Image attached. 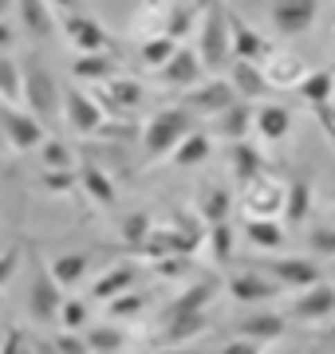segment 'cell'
I'll return each instance as SVG.
<instances>
[{"label":"cell","mask_w":335,"mask_h":354,"mask_svg":"<svg viewBox=\"0 0 335 354\" xmlns=\"http://www.w3.org/2000/svg\"><path fill=\"white\" fill-rule=\"evenodd\" d=\"M64 36L71 39V48L79 55H91V51H111V36H107V28L95 20V16H83V12H67L64 16Z\"/></svg>","instance_id":"obj_14"},{"label":"cell","mask_w":335,"mask_h":354,"mask_svg":"<svg viewBox=\"0 0 335 354\" xmlns=\"http://www.w3.org/2000/svg\"><path fill=\"white\" fill-rule=\"evenodd\" d=\"M154 354H197L194 346H166V351H154Z\"/></svg>","instance_id":"obj_54"},{"label":"cell","mask_w":335,"mask_h":354,"mask_svg":"<svg viewBox=\"0 0 335 354\" xmlns=\"http://www.w3.org/2000/svg\"><path fill=\"white\" fill-rule=\"evenodd\" d=\"M154 268L162 279H181V276H190V272H197L194 256H162V260H154Z\"/></svg>","instance_id":"obj_44"},{"label":"cell","mask_w":335,"mask_h":354,"mask_svg":"<svg viewBox=\"0 0 335 354\" xmlns=\"http://www.w3.org/2000/svg\"><path fill=\"white\" fill-rule=\"evenodd\" d=\"M0 354H36V339L24 335V327H8L4 330V339H0Z\"/></svg>","instance_id":"obj_43"},{"label":"cell","mask_w":335,"mask_h":354,"mask_svg":"<svg viewBox=\"0 0 335 354\" xmlns=\"http://www.w3.org/2000/svg\"><path fill=\"white\" fill-rule=\"evenodd\" d=\"M20 64H16L12 55H0V102H8V106H20Z\"/></svg>","instance_id":"obj_38"},{"label":"cell","mask_w":335,"mask_h":354,"mask_svg":"<svg viewBox=\"0 0 335 354\" xmlns=\"http://www.w3.org/2000/svg\"><path fill=\"white\" fill-rule=\"evenodd\" d=\"M253 130H257L260 142L276 146L292 134V111L280 102H260V106H253Z\"/></svg>","instance_id":"obj_17"},{"label":"cell","mask_w":335,"mask_h":354,"mask_svg":"<svg viewBox=\"0 0 335 354\" xmlns=\"http://www.w3.org/2000/svg\"><path fill=\"white\" fill-rule=\"evenodd\" d=\"M39 185L48 193H71L79 185V177H75V169H44Z\"/></svg>","instance_id":"obj_46"},{"label":"cell","mask_w":335,"mask_h":354,"mask_svg":"<svg viewBox=\"0 0 335 354\" xmlns=\"http://www.w3.org/2000/svg\"><path fill=\"white\" fill-rule=\"evenodd\" d=\"M225 20H229V48H233V59H241V64H264L272 55V44L264 36H260L257 28H248L245 20L237 12H229L225 8Z\"/></svg>","instance_id":"obj_12"},{"label":"cell","mask_w":335,"mask_h":354,"mask_svg":"<svg viewBox=\"0 0 335 354\" xmlns=\"http://www.w3.org/2000/svg\"><path fill=\"white\" fill-rule=\"evenodd\" d=\"M39 158H44V169H71V146L60 138H44L39 142Z\"/></svg>","instance_id":"obj_41"},{"label":"cell","mask_w":335,"mask_h":354,"mask_svg":"<svg viewBox=\"0 0 335 354\" xmlns=\"http://www.w3.org/2000/svg\"><path fill=\"white\" fill-rule=\"evenodd\" d=\"M264 276H272L280 288H296V291H304V288H316L323 279V272L311 260H304V256H280V260H264V264H257Z\"/></svg>","instance_id":"obj_13"},{"label":"cell","mask_w":335,"mask_h":354,"mask_svg":"<svg viewBox=\"0 0 335 354\" xmlns=\"http://www.w3.org/2000/svg\"><path fill=\"white\" fill-rule=\"evenodd\" d=\"M248 130H253V102L237 99L233 106L213 118V138H225V142H245Z\"/></svg>","instance_id":"obj_20"},{"label":"cell","mask_w":335,"mask_h":354,"mask_svg":"<svg viewBox=\"0 0 335 354\" xmlns=\"http://www.w3.org/2000/svg\"><path fill=\"white\" fill-rule=\"evenodd\" d=\"M229 83L237 91V99L245 102H257V99H269L272 87L264 83V71L257 64H241V59H233L229 64Z\"/></svg>","instance_id":"obj_22"},{"label":"cell","mask_w":335,"mask_h":354,"mask_svg":"<svg viewBox=\"0 0 335 354\" xmlns=\"http://www.w3.org/2000/svg\"><path fill=\"white\" fill-rule=\"evenodd\" d=\"M20 102L28 106V114H36L44 127H52L60 122V83H55L52 67L44 64L39 55H28L24 64H20Z\"/></svg>","instance_id":"obj_2"},{"label":"cell","mask_w":335,"mask_h":354,"mask_svg":"<svg viewBox=\"0 0 335 354\" xmlns=\"http://www.w3.org/2000/svg\"><path fill=\"white\" fill-rule=\"evenodd\" d=\"M221 354H260V342L253 339H229L221 346Z\"/></svg>","instance_id":"obj_50"},{"label":"cell","mask_w":335,"mask_h":354,"mask_svg":"<svg viewBox=\"0 0 335 354\" xmlns=\"http://www.w3.org/2000/svg\"><path fill=\"white\" fill-rule=\"evenodd\" d=\"M288 315L300 319V323H320V319L335 315V288L323 283V279L316 283V288H304V295L288 307Z\"/></svg>","instance_id":"obj_19"},{"label":"cell","mask_w":335,"mask_h":354,"mask_svg":"<svg viewBox=\"0 0 335 354\" xmlns=\"http://www.w3.org/2000/svg\"><path fill=\"white\" fill-rule=\"evenodd\" d=\"M12 8V0H0V20H4V12Z\"/></svg>","instance_id":"obj_56"},{"label":"cell","mask_w":335,"mask_h":354,"mask_svg":"<svg viewBox=\"0 0 335 354\" xmlns=\"http://www.w3.org/2000/svg\"><path fill=\"white\" fill-rule=\"evenodd\" d=\"M55 354H87V342H83V330H64L52 339Z\"/></svg>","instance_id":"obj_49"},{"label":"cell","mask_w":335,"mask_h":354,"mask_svg":"<svg viewBox=\"0 0 335 354\" xmlns=\"http://www.w3.org/2000/svg\"><path fill=\"white\" fill-rule=\"evenodd\" d=\"M20 260H24V248L20 244H8L4 252H0V291L12 283V276L20 272Z\"/></svg>","instance_id":"obj_47"},{"label":"cell","mask_w":335,"mask_h":354,"mask_svg":"<svg viewBox=\"0 0 335 354\" xmlns=\"http://www.w3.org/2000/svg\"><path fill=\"white\" fill-rule=\"evenodd\" d=\"M280 216H284V225H288V228H300L311 216V185L304 181V177H296V181H288V185H284V209H280Z\"/></svg>","instance_id":"obj_23"},{"label":"cell","mask_w":335,"mask_h":354,"mask_svg":"<svg viewBox=\"0 0 335 354\" xmlns=\"http://www.w3.org/2000/svg\"><path fill=\"white\" fill-rule=\"evenodd\" d=\"M260 71H264V83L272 91H296L300 79L308 75L311 67L304 64V55H296V51H272L269 59L260 64Z\"/></svg>","instance_id":"obj_15"},{"label":"cell","mask_w":335,"mask_h":354,"mask_svg":"<svg viewBox=\"0 0 335 354\" xmlns=\"http://www.w3.org/2000/svg\"><path fill=\"white\" fill-rule=\"evenodd\" d=\"M32 260V283H28V319L36 327H52L55 315H60V304H64V288L52 279L48 264L39 260V252H28Z\"/></svg>","instance_id":"obj_4"},{"label":"cell","mask_w":335,"mask_h":354,"mask_svg":"<svg viewBox=\"0 0 335 354\" xmlns=\"http://www.w3.org/2000/svg\"><path fill=\"white\" fill-rule=\"evenodd\" d=\"M233 213V193L225 185H201L197 193V216L206 225H217V221H229Z\"/></svg>","instance_id":"obj_29"},{"label":"cell","mask_w":335,"mask_h":354,"mask_svg":"<svg viewBox=\"0 0 335 354\" xmlns=\"http://www.w3.org/2000/svg\"><path fill=\"white\" fill-rule=\"evenodd\" d=\"M71 75L79 83H107V79L123 75V64H118L115 51H91V55H79L71 64Z\"/></svg>","instance_id":"obj_21"},{"label":"cell","mask_w":335,"mask_h":354,"mask_svg":"<svg viewBox=\"0 0 335 354\" xmlns=\"http://www.w3.org/2000/svg\"><path fill=\"white\" fill-rule=\"evenodd\" d=\"M316 16H320V0H272L269 4L272 28H276L280 36H288V39L311 32Z\"/></svg>","instance_id":"obj_9"},{"label":"cell","mask_w":335,"mask_h":354,"mask_svg":"<svg viewBox=\"0 0 335 354\" xmlns=\"http://www.w3.org/2000/svg\"><path fill=\"white\" fill-rule=\"evenodd\" d=\"M284 354H292V351H284Z\"/></svg>","instance_id":"obj_60"},{"label":"cell","mask_w":335,"mask_h":354,"mask_svg":"<svg viewBox=\"0 0 335 354\" xmlns=\"http://www.w3.org/2000/svg\"><path fill=\"white\" fill-rule=\"evenodd\" d=\"M332 75H335V71H332Z\"/></svg>","instance_id":"obj_61"},{"label":"cell","mask_w":335,"mask_h":354,"mask_svg":"<svg viewBox=\"0 0 335 354\" xmlns=\"http://www.w3.org/2000/svg\"><path fill=\"white\" fill-rule=\"evenodd\" d=\"M12 44H16V28L8 24V20H0V55L12 48Z\"/></svg>","instance_id":"obj_51"},{"label":"cell","mask_w":335,"mask_h":354,"mask_svg":"<svg viewBox=\"0 0 335 354\" xmlns=\"http://www.w3.org/2000/svg\"><path fill=\"white\" fill-rule=\"evenodd\" d=\"M48 4H52V8H64V12H75L79 0H48Z\"/></svg>","instance_id":"obj_52"},{"label":"cell","mask_w":335,"mask_h":354,"mask_svg":"<svg viewBox=\"0 0 335 354\" xmlns=\"http://www.w3.org/2000/svg\"><path fill=\"white\" fill-rule=\"evenodd\" d=\"M197 59L209 75H221L233 64V48H229V20L221 4H209L201 12V36H197Z\"/></svg>","instance_id":"obj_3"},{"label":"cell","mask_w":335,"mask_h":354,"mask_svg":"<svg viewBox=\"0 0 335 354\" xmlns=\"http://www.w3.org/2000/svg\"><path fill=\"white\" fill-rule=\"evenodd\" d=\"M332 272H335V260H332Z\"/></svg>","instance_id":"obj_59"},{"label":"cell","mask_w":335,"mask_h":354,"mask_svg":"<svg viewBox=\"0 0 335 354\" xmlns=\"http://www.w3.org/2000/svg\"><path fill=\"white\" fill-rule=\"evenodd\" d=\"M20 8V24L32 39H52L55 32V20H52V4L48 0H16Z\"/></svg>","instance_id":"obj_26"},{"label":"cell","mask_w":335,"mask_h":354,"mask_svg":"<svg viewBox=\"0 0 335 354\" xmlns=\"http://www.w3.org/2000/svg\"><path fill=\"white\" fill-rule=\"evenodd\" d=\"M296 95L304 102H311V106H323V102H332V95H335V75L332 71H308V75L300 79Z\"/></svg>","instance_id":"obj_35"},{"label":"cell","mask_w":335,"mask_h":354,"mask_svg":"<svg viewBox=\"0 0 335 354\" xmlns=\"http://www.w3.org/2000/svg\"><path fill=\"white\" fill-rule=\"evenodd\" d=\"M55 323L64 330H83L91 323V307L87 299H64L60 304V315H55Z\"/></svg>","instance_id":"obj_40"},{"label":"cell","mask_w":335,"mask_h":354,"mask_svg":"<svg viewBox=\"0 0 335 354\" xmlns=\"http://www.w3.org/2000/svg\"><path fill=\"white\" fill-rule=\"evenodd\" d=\"M229 165H233V177L245 185V181H253V177H264L269 174V162H264V153L257 150V146H248L245 142H233L229 146Z\"/></svg>","instance_id":"obj_24"},{"label":"cell","mask_w":335,"mask_h":354,"mask_svg":"<svg viewBox=\"0 0 335 354\" xmlns=\"http://www.w3.org/2000/svg\"><path fill=\"white\" fill-rule=\"evenodd\" d=\"M83 342H87V354H118L127 346V330L118 327H83Z\"/></svg>","instance_id":"obj_36"},{"label":"cell","mask_w":335,"mask_h":354,"mask_svg":"<svg viewBox=\"0 0 335 354\" xmlns=\"http://www.w3.org/2000/svg\"><path fill=\"white\" fill-rule=\"evenodd\" d=\"M64 118H67V127L75 130V134H83V138L99 134L107 122V114L99 111V102L91 99V91L75 87V83L64 91Z\"/></svg>","instance_id":"obj_10"},{"label":"cell","mask_w":335,"mask_h":354,"mask_svg":"<svg viewBox=\"0 0 335 354\" xmlns=\"http://www.w3.org/2000/svg\"><path fill=\"white\" fill-rule=\"evenodd\" d=\"M91 260H95L91 252H67V256H55L48 264V272H52V279L60 288H75L79 279L91 272Z\"/></svg>","instance_id":"obj_30"},{"label":"cell","mask_w":335,"mask_h":354,"mask_svg":"<svg viewBox=\"0 0 335 354\" xmlns=\"http://www.w3.org/2000/svg\"><path fill=\"white\" fill-rule=\"evenodd\" d=\"M0 134H4V142H8V150L28 153V150H39V142L48 138V127L39 122L36 114H28L24 106L0 102Z\"/></svg>","instance_id":"obj_6"},{"label":"cell","mask_w":335,"mask_h":354,"mask_svg":"<svg viewBox=\"0 0 335 354\" xmlns=\"http://www.w3.org/2000/svg\"><path fill=\"white\" fill-rule=\"evenodd\" d=\"M91 99L99 102V111L107 118H127V114H134L146 102V87H142L138 79L115 75V79H107V83H91Z\"/></svg>","instance_id":"obj_5"},{"label":"cell","mask_w":335,"mask_h":354,"mask_svg":"<svg viewBox=\"0 0 335 354\" xmlns=\"http://www.w3.org/2000/svg\"><path fill=\"white\" fill-rule=\"evenodd\" d=\"M36 354H55L52 339H36Z\"/></svg>","instance_id":"obj_53"},{"label":"cell","mask_w":335,"mask_h":354,"mask_svg":"<svg viewBox=\"0 0 335 354\" xmlns=\"http://www.w3.org/2000/svg\"><path fill=\"white\" fill-rule=\"evenodd\" d=\"M142 307H146V295L130 288V291H123V295H115V299H107V315L111 319H134Z\"/></svg>","instance_id":"obj_42"},{"label":"cell","mask_w":335,"mask_h":354,"mask_svg":"<svg viewBox=\"0 0 335 354\" xmlns=\"http://www.w3.org/2000/svg\"><path fill=\"white\" fill-rule=\"evenodd\" d=\"M134 283H138V264H115V268H107L103 276L95 279V288H91V295H95V299H115V295H123V291H130L134 288Z\"/></svg>","instance_id":"obj_25"},{"label":"cell","mask_w":335,"mask_h":354,"mask_svg":"<svg viewBox=\"0 0 335 354\" xmlns=\"http://www.w3.org/2000/svg\"><path fill=\"white\" fill-rule=\"evenodd\" d=\"M79 189L87 193L95 205H103V209H111V205L118 201V193H115V181L99 169V165H87V169H79Z\"/></svg>","instance_id":"obj_32"},{"label":"cell","mask_w":335,"mask_h":354,"mask_svg":"<svg viewBox=\"0 0 335 354\" xmlns=\"http://www.w3.org/2000/svg\"><path fill=\"white\" fill-rule=\"evenodd\" d=\"M213 295H217V283H213V279H197L194 288H185L181 295H174V299L158 311V323H170V319H181V315H197V311L209 307Z\"/></svg>","instance_id":"obj_18"},{"label":"cell","mask_w":335,"mask_h":354,"mask_svg":"<svg viewBox=\"0 0 335 354\" xmlns=\"http://www.w3.org/2000/svg\"><path fill=\"white\" fill-rule=\"evenodd\" d=\"M241 209H245L248 221H280L284 209V185L276 177H253L241 185Z\"/></svg>","instance_id":"obj_7"},{"label":"cell","mask_w":335,"mask_h":354,"mask_svg":"<svg viewBox=\"0 0 335 354\" xmlns=\"http://www.w3.org/2000/svg\"><path fill=\"white\" fill-rule=\"evenodd\" d=\"M158 4H162V0H142V8H146V12H150V8H158Z\"/></svg>","instance_id":"obj_57"},{"label":"cell","mask_w":335,"mask_h":354,"mask_svg":"<svg viewBox=\"0 0 335 354\" xmlns=\"http://www.w3.org/2000/svg\"><path fill=\"white\" fill-rule=\"evenodd\" d=\"M190 130H197V114H190L185 106H162V111H154L146 118V127H142L146 162H166Z\"/></svg>","instance_id":"obj_1"},{"label":"cell","mask_w":335,"mask_h":354,"mask_svg":"<svg viewBox=\"0 0 335 354\" xmlns=\"http://www.w3.org/2000/svg\"><path fill=\"white\" fill-rule=\"evenodd\" d=\"M209 153H213V134H206V130H190V134L178 142V150L170 153V162L190 169V165H201Z\"/></svg>","instance_id":"obj_31"},{"label":"cell","mask_w":335,"mask_h":354,"mask_svg":"<svg viewBox=\"0 0 335 354\" xmlns=\"http://www.w3.org/2000/svg\"><path fill=\"white\" fill-rule=\"evenodd\" d=\"M174 51H178V44H174L170 36H162V32H154V36H146L138 44V64L150 67V71H158V67L174 55Z\"/></svg>","instance_id":"obj_37"},{"label":"cell","mask_w":335,"mask_h":354,"mask_svg":"<svg viewBox=\"0 0 335 354\" xmlns=\"http://www.w3.org/2000/svg\"><path fill=\"white\" fill-rule=\"evenodd\" d=\"M280 291H284L280 283L272 276H264L260 268H245V272L229 276V295L237 304H264V299H276Z\"/></svg>","instance_id":"obj_16"},{"label":"cell","mask_w":335,"mask_h":354,"mask_svg":"<svg viewBox=\"0 0 335 354\" xmlns=\"http://www.w3.org/2000/svg\"><path fill=\"white\" fill-rule=\"evenodd\" d=\"M206 244L217 264H229L233 260V225L229 221H217V225H206Z\"/></svg>","instance_id":"obj_39"},{"label":"cell","mask_w":335,"mask_h":354,"mask_svg":"<svg viewBox=\"0 0 335 354\" xmlns=\"http://www.w3.org/2000/svg\"><path fill=\"white\" fill-rule=\"evenodd\" d=\"M150 213H130L127 221H123V241L130 244V248H138L142 241H146V232H150Z\"/></svg>","instance_id":"obj_45"},{"label":"cell","mask_w":335,"mask_h":354,"mask_svg":"<svg viewBox=\"0 0 335 354\" xmlns=\"http://www.w3.org/2000/svg\"><path fill=\"white\" fill-rule=\"evenodd\" d=\"M284 330H288V319L272 315V311H260V315H248L237 323V335L241 339H253V342H276Z\"/></svg>","instance_id":"obj_27"},{"label":"cell","mask_w":335,"mask_h":354,"mask_svg":"<svg viewBox=\"0 0 335 354\" xmlns=\"http://www.w3.org/2000/svg\"><path fill=\"white\" fill-rule=\"evenodd\" d=\"M245 236L260 252H280L284 241H288V232H284L280 221H245Z\"/></svg>","instance_id":"obj_33"},{"label":"cell","mask_w":335,"mask_h":354,"mask_svg":"<svg viewBox=\"0 0 335 354\" xmlns=\"http://www.w3.org/2000/svg\"><path fill=\"white\" fill-rule=\"evenodd\" d=\"M209 323H213V319H209V311H197V315L170 319V323H162V342H166V346H185L190 339L206 335Z\"/></svg>","instance_id":"obj_28"},{"label":"cell","mask_w":335,"mask_h":354,"mask_svg":"<svg viewBox=\"0 0 335 354\" xmlns=\"http://www.w3.org/2000/svg\"><path fill=\"white\" fill-rule=\"evenodd\" d=\"M308 248L316 256L335 260V228H311V232H308Z\"/></svg>","instance_id":"obj_48"},{"label":"cell","mask_w":335,"mask_h":354,"mask_svg":"<svg viewBox=\"0 0 335 354\" xmlns=\"http://www.w3.org/2000/svg\"><path fill=\"white\" fill-rule=\"evenodd\" d=\"M201 75H206V67H201V59H197L194 48H185V44H178V51L170 55L166 64L158 67V83L170 91H190L201 83Z\"/></svg>","instance_id":"obj_11"},{"label":"cell","mask_w":335,"mask_h":354,"mask_svg":"<svg viewBox=\"0 0 335 354\" xmlns=\"http://www.w3.org/2000/svg\"><path fill=\"white\" fill-rule=\"evenodd\" d=\"M327 339H332V342H335V323H332V327H327Z\"/></svg>","instance_id":"obj_58"},{"label":"cell","mask_w":335,"mask_h":354,"mask_svg":"<svg viewBox=\"0 0 335 354\" xmlns=\"http://www.w3.org/2000/svg\"><path fill=\"white\" fill-rule=\"evenodd\" d=\"M237 102V91H233L229 79H209V83H197V87L181 91V106L190 114H197V118H217L225 106H233Z\"/></svg>","instance_id":"obj_8"},{"label":"cell","mask_w":335,"mask_h":354,"mask_svg":"<svg viewBox=\"0 0 335 354\" xmlns=\"http://www.w3.org/2000/svg\"><path fill=\"white\" fill-rule=\"evenodd\" d=\"M197 16H201V8H197L194 0H190V4H170L166 16H162L166 24L158 28V32H162V36H170L174 44H181V36H190V32H194Z\"/></svg>","instance_id":"obj_34"},{"label":"cell","mask_w":335,"mask_h":354,"mask_svg":"<svg viewBox=\"0 0 335 354\" xmlns=\"http://www.w3.org/2000/svg\"><path fill=\"white\" fill-rule=\"evenodd\" d=\"M194 4H197V8H201V12H206L209 4H221V0H194Z\"/></svg>","instance_id":"obj_55"}]
</instances>
